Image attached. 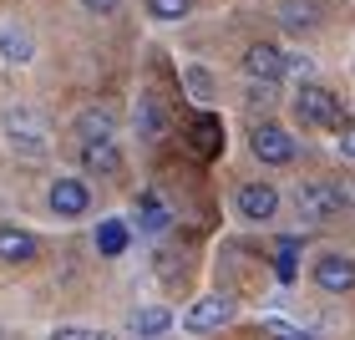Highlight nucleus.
<instances>
[{
  "label": "nucleus",
  "instance_id": "nucleus-1",
  "mask_svg": "<svg viewBox=\"0 0 355 340\" xmlns=\"http://www.w3.org/2000/svg\"><path fill=\"white\" fill-rule=\"evenodd\" d=\"M295 117H300L304 127H325V133H335V127H350L340 96H335L330 87H320V82H304V87H300V96H295Z\"/></svg>",
  "mask_w": 355,
  "mask_h": 340
},
{
  "label": "nucleus",
  "instance_id": "nucleus-2",
  "mask_svg": "<svg viewBox=\"0 0 355 340\" xmlns=\"http://www.w3.org/2000/svg\"><path fill=\"white\" fill-rule=\"evenodd\" d=\"M295 203H300V219H304V223H330V219H340L345 208H350V193H345L340 183L315 178V183H300Z\"/></svg>",
  "mask_w": 355,
  "mask_h": 340
},
{
  "label": "nucleus",
  "instance_id": "nucleus-3",
  "mask_svg": "<svg viewBox=\"0 0 355 340\" xmlns=\"http://www.w3.org/2000/svg\"><path fill=\"white\" fill-rule=\"evenodd\" d=\"M6 142L10 148H21L26 158H41L46 148H51V133H46V117L31 107H10L6 112Z\"/></svg>",
  "mask_w": 355,
  "mask_h": 340
},
{
  "label": "nucleus",
  "instance_id": "nucleus-4",
  "mask_svg": "<svg viewBox=\"0 0 355 340\" xmlns=\"http://www.w3.org/2000/svg\"><path fill=\"white\" fill-rule=\"evenodd\" d=\"M249 148H254V158H259L264 168H289V163L300 158L295 137H289L279 122H259V127L249 133Z\"/></svg>",
  "mask_w": 355,
  "mask_h": 340
},
{
  "label": "nucleus",
  "instance_id": "nucleus-5",
  "mask_svg": "<svg viewBox=\"0 0 355 340\" xmlns=\"http://www.w3.org/2000/svg\"><path fill=\"white\" fill-rule=\"evenodd\" d=\"M234 320V300H223V295H198L183 310V330L188 335H208V330H223Z\"/></svg>",
  "mask_w": 355,
  "mask_h": 340
},
{
  "label": "nucleus",
  "instance_id": "nucleus-6",
  "mask_svg": "<svg viewBox=\"0 0 355 340\" xmlns=\"http://www.w3.org/2000/svg\"><path fill=\"white\" fill-rule=\"evenodd\" d=\"M244 71L254 76V82L274 87V82H284V76H289V56L274 41H254L249 51H244Z\"/></svg>",
  "mask_w": 355,
  "mask_h": 340
},
{
  "label": "nucleus",
  "instance_id": "nucleus-7",
  "mask_svg": "<svg viewBox=\"0 0 355 340\" xmlns=\"http://www.w3.org/2000/svg\"><path fill=\"white\" fill-rule=\"evenodd\" d=\"M310 280L325 289V295H345V289H355V259L350 254H320Z\"/></svg>",
  "mask_w": 355,
  "mask_h": 340
},
{
  "label": "nucleus",
  "instance_id": "nucleus-8",
  "mask_svg": "<svg viewBox=\"0 0 355 340\" xmlns=\"http://www.w3.org/2000/svg\"><path fill=\"white\" fill-rule=\"evenodd\" d=\"M234 208H239V219H249V223H269L274 214H279V188L274 183H244L239 198H234Z\"/></svg>",
  "mask_w": 355,
  "mask_h": 340
},
{
  "label": "nucleus",
  "instance_id": "nucleus-9",
  "mask_svg": "<svg viewBox=\"0 0 355 340\" xmlns=\"http://www.w3.org/2000/svg\"><path fill=\"white\" fill-rule=\"evenodd\" d=\"M46 198H51V214L56 219H82L92 208V188L82 183V178H56Z\"/></svg>",
  "mask_w": 355,
  "mask_h": 340
},
{
  "label": "nucleus",
  "instance_id": "nucleus-10",
  "mask_svg": "<svg viewBox=\"0 0 355 340\" xmlns=\"http://www.w3.org/2000/svg\"><path fill=\"white\" fill-rule=\"evenodd\" d=\"M31 56H36V41H31V31L15 26V21H0V61H6V67H26Z\"/></svg>",
  "mask_w": 355,
  "mask_h": 340
},
{
  "label": "nucleus",
  "instance_id": "nucleus-11",
  "mask_svg": "<svg viewBox=\"0 0 355 340\" xmlns=\"http://www.w3.org/2000/svg\"><path fill=\"white\" fill-rule=\"evenodd\" d=\"M127 330H132L137 340H163L173 330V310H163V305H142V310H132Z\"/></svg>",
  "mask_w": 355,
  "mask_h": 340
},
{
  "label": "nucleus",
  "instance_id": "nucleus-12",
  "mask_svg": "<svg viewBox=\"0 0 355 340\" xmlns=\"http://www.w3.org/2000/svg\"><path fill=\"white\" fill-rule=\"evenodd\" d=\"M82 168H87V173H102V178H117V173H122L117 142H82Z\"/></svg>",
  "mask_w": 355,
  "mask_h": 340
},
{
  "label": "nucleus",
  "instance_id": "nucleus-13",
  "mask_svg": "<svg viewBox=\"0 0 355 340\" xmlns=\"http://www.w3.org/2000/svg\"><path fill=\"white\" fill-rule=\"evenodd\" d=\"M0 259H6V264H26V259H36V234L15 229V223H0Z\"/></svg>",
  "mask_w": 355,
  "mask_h": 340
},
{
  "label": "nucleus",
  "instance_id": "nucleus-14",
  "mask_svg": "<svg viewBox=\"0 0 355 340\" xmlns=\"http://www.w3.org/2000/svg\"><path fill=\"white\" fill-rule=\"evenodd\" d=\"M163 127H168L163 102H157L153 92H142V102H137V133L148 137V142H157V137H163Z\"/></svg>",
  "mask_w": 355,
  "mask_h": 340
},
{
  "label": "nucleus",
  "instance_id": "nucleus-15",
  "mask_svg": "<svg viewBox=\"0 0 355 340\" xmlns=\"http://www.w3.org/2000/svg\"><path fill=\"white\" fill-rule=\"evenodd\" d=\"M279 21L289 31H310L320 21V6H315V0H279Z\"/></svg>",
  "mask_w": 355,
  "mask_h": 340
},
{
  "label": "nucleus",
  "instance_id": "nucleus-16",
  "mask_svg": "<svg viewBox=\"0 0 355 340\" xmlns=\"http://www.w3.org/2000/svg\"><path fill=\"white\" fill-rule=\"evenodd\" d=\"M76 137L82 142H112V112H82V117H76Z\"/></svg>",
  "mask_w": 355,
  "mask_h": 340
},
{
  "label": "nucleus",
  "instance_id": "nucleus-17",
  "mask_svg": "<svg viewBox=\"0 0 355 340\" xmlns=\"http://www.w3.org/2000/svg\"><path fill=\"white\" fill-rule=\"evenodd\" d=\"M137 223H142V234H163L168 229V208L157 193H142L137 198Z\"/></svg>",
  "mask_w": 355,
  "mask_h": 340
},
{
  "label": "nucleus",
  "instance_id": "nucleus-18",
  "mask_svg": "<svg viewBox=\"0 0 355 340\" xmlns=\"http://www.w3.org/2000/svg\"><path fill=\"white\" fill-rule=\"evenodd\" d=\"M127 239H132V229H127L122 219H107L102 229H96V249H102L107 259H117V254L127 249Z\"/></svg>",
  "mask_w": 355,
  "mask_h": 340
},
{
  "label": "nucleus",
  "instance_id": "nucleus-19",
  "mask_svg": "<svg viewBox=\"0 0 355 340\" xmlns=\"http://www.w3.org/2000/svg\"><path fill=\"white\" fill-rule=\"evenodd\" d=\"M193 10V0H148V15L153 21H183Z\"/></svg>",
  "mask_w": 355,
  "mask_h": 340
},
{
  "label": "nucleus",
  "instance_id": "nucleus-20",
  "mask_svg": "<svg viewBox=\"0 0 355 340\" xmlns=\"http://www.w3.org/2000/svg\"><path fill=\"white\" fill-rule=\"evenodd\" d=\"M183 87L198 96V102H214V76H208L203 67H188V71H183Z\"/></svg>",
  "mask_w": 355,
  "mask_h": 340
},
{
  "label": "nucleus",
  "instance_id": "nucleus-21",
  "mask_svg": "<svg viewBox=\"0 0 355 340\" xmlns=\"http://www.w3.org/2000/svg\"><path fill=\"white\" fill-rule=\"evenodd\" d=\"M264 330H269V340H315L310 330L289 325V320H264Z\"/></svg>",
  "mask_w": 355,
  "mask_h": 340
},
{
  "label": "nucleus",
  "instance_id": "nucleus-22",
  "mask_svg": "<svg viewBox=\"0 0 355 340\" xmlns=\"http://www.w3.org/2000/svg\"><path fill=\"white\" fill-rule=\"evenodd\" d=\"M193 142H198L203 153H218V122H214V117H203V122H198V133H193Z\"/></svg>",
  "mask_w": 355,
  "mask_h": 340
},
{
  "label": "nucleus",
  "instance_id": "nucleus-23",
  "mask_svg": "<svg viewBox=\"0 0 355 340\" xmlns=\"http://www.w3.org/2000/svg\"><path fill=\"white\" fill-rule=\"evenodd\" d=\"M51 340H107L102 330H87V325H56Z\"/></svg>",
  "mask_w": 355,
  "mask_h": 340
},
{
  "label": "nucleus",
  "instance_id": "nucleus-24",
  "mask_svg": "<svg viewBox=\"0 0 355 340\" xmlns=\"http://www.w3.org/2000/svg\"><path fill=\"white\" fill-rule=\"evenodd\" d=\"M82 10H92V15H112V10H117V0H82Z\"/></svg>",
  "mask_w": 355,
  "mask_h": 340
},
{
  "label": "nucleus",
  "instance_id": "nucleus-25",
  "mask_svg": "<svg viewBox=\"0 0 355 340\" xmlns=\"http://www.w3.org/2000/svg\"><path fill=\"white\" fill-rule=\"evenodd\" d=\"M340 153H345V158H355V133H345V137H340Z\"/></svg>",
  "mask_w": 355,
  "mask_h": 340
}]
</instances>
